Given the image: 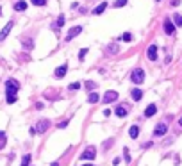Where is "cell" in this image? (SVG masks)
<instances>
[{"mask_svg":"<svg viewBox=\"0 0 182 166\" xmlns=\"http://www.w3.org/2000/svg\"><path fill=\"white\" fill-rule=\"evenodd\" d=\"M18 89H20V84L16 82L14 79H11V81H7V82H6V95H7V96L16 95V93H18Z\"/></svg>","mask_w":182,"mask_h":166,"instance_id":"cell-1","label":"cell"},{"mask_svg":"<svg viewBox=\"0 0 182 166\" xmlns=\"http://www.w3.org/2000/svg\"><path fill=\"white\" fill-rule=\"evenodd\" d=\"M131 81L134 84H143V81H145V72H143L141 68H134L131 73Z\"/></svg>","mask_w":182,"mask_h":166,"instance_id":"cell-2","label":"cell"},{"mask_svg":"<svg viewBox=\"0 0 182 166\" xmlns=\"http://www.w3.org/2000/svg\"><path fill=\"white\" fill-rule=\"evenodd\" d=\"M95 157H97V150H95V146H88V148L81 154L82 161H91V159H95Z\"/></svg>","mask_w":182,"mask_h":166,"instance_id":"cell-3","label":"cell"},{"mask_svg":"<svg viewBox=\"0 0 182 166\" xmlns=\"http://www.w3.org/2000/svg\"><path fill=\"white\" fill-rule=\"evenodd\" d=\"M168 132V125L166 123H157L155 125V129H154V138H161V136H164Z\"/></svg>","mask_w":182,"mask_h":166,"instance_id":"cell-4","label":"cell"},{"mask_svg":"<svg viewBox=\"0 0 182 166\" xmlns=\"http://www.w3.org/2000/svg\"><path fill=\"white\" fill-rule=\"evenodd\" d=\"M162 27H164V32H166L168 36L175 34V23H173V20L166 18V20H164V23H162Z\"/></svg>","mask_w":182,"mask_h":166,"instance_id":"cell-5","label":"cell"},{"mask_svg":"<svg viewBox=\"0 0 182 166\" xmlns=\"http://www.w3.org/2000/svg\"><path fill=\"white\" fill-rule=\"evenodd\" d=\"M129 109H131V107H129L127 104H121V105H118V107L114 109V114H116L118 118H123V116H127Z\"/></svg>","mask_w":182,"mask_h":166,"instance_id":"cell-6","label":"cell"},{"mask_svg":"<svg viewBox=\"0 0 182 166\" xmlns=\"http://www.w3.org/2000/svg\"><path fill=\"white\" fill-rule=\"evenodd\" d=\"M13 25H14V21H7V25L0 31V43L4 41L7 36H9V32H11V29H13Z\"/></svg>","mask_w":182,"mask_h":166,"instance_id":"cell-7","label":"cell"},{"mask_svg":"<svg viewBox=\"0 0 182 166\" xmlns=\"http://www.w3.org/2000/svg\"><path fill=\"white\" fill-rule=\"evenodd\" d=\"M81 32H82V27H81V25H77V27H71L70 31H68V36H66V41H71V40H73L75 36H79Z\"/></svg>","mask_w":182,"mask_h":166,"instance_id":"cell-8","label":"cell"},{"mask_svg":"<svg viewBox=\"0 0 182 166\" xmlns=\"http://www.w3.org/2000/svg\"><path fill=\"white\" fill-rule=\"evenodd\" d=\"M114 100H118V93H116V91H107L105 96L102 98L104 104H111V102H114Z\"/></svg>","mask_w":182,"mask_h":166,"instance_id":"cell-9","label":"cell"},{"mask_svg":"<svg viewBox=\"0 0 182 166\" xmlns=\"http://www.w3.org/2000/svg\"><path fill=\"white\" fill-rule=\"evenodd\" d=\"M146 57H148V61H155V59H157V45H150V47H148Z\"/></svg>","mask_w":182,"mask_h":166,"instance_id":"cell-10","label":"cell"},{"mask_svg":"<svg viewBox=\"0 0 182 166\" xmlns=\"http://www.w3.org/2000/svg\"><path fill=\"white\" fill-rule=\"evenodd\" d=\"M66 72H68V64H61L59 68H55V77H57V79H63V77L66 75Z\"/></svg>","mask_w":182,"mask_h":166,"instance_id":"cell-11","label":"cell"},{"mask_svg":"<svg viewBox=\"0 0 182 166\" xmlns=\"http://www.w3.org/2000/svg\"><path fill=\"white\" fill-rule=\"evenodd\" d=\"M48 127H50V122H48V120H40V122H38V127H36V130H38V132H45Z\"/></svg>","mask_w":182,"mask_h":166,"instance_id":"cell-12","label":"cell"},{"mask_svg":"<svg viewBox=\"0 0 182 166\" xmlns=\"http://www.w3.org/2000/svg\"><path fill=\"white\" fill-rule=\"evenodd\" d=\"M155 113H157V105H155V104H150L148 107H146V109H145V116H146V118L154 116Z\"/></svg>","mask_w":182,"mask_h":166,"instance_id":"cell-13","label":"cell"},{"mask_svg":"<svg viewBox=\"0 0 182 166\" xmlns=\"http://www.w3.org/2000/svg\"><path fill=\"white\" fill-rule=\"evenodd\" d=\"M131 95H132V100H136V102L143 98V91L139 89V88H134V89L131 91Z\"/></svg>","mask_w":182,"mask_h":166,"instance_id":"cell-14","label":"cell"},{"mask_svg":"<svg viewBox=\"0 0 182 166\" xmlns=\"http://www.w3.org/2000/svg\"><path fill=\"white\" fill-rule=\"evenodd\" d=\"M129 136H131L132 139H136V138L139 136V127H138V125H132L131 129H129Z\"/></svg>","mask_w":182,"mask_h":166,"instance_id":"cell-15","label":"cell"},{"mask_svg":"<svg viewBox=\"0 0 182 166\" xmlns=\"http://www.w3.org/2000/svg\"><path fill=\"white\" fill-rule=\"evenodd\" d=\"M25 9H27V2L25 0H18L14 4V11H25Z\"/></svg>","mask_w":182,"mask_h":166,"instance_id":"cell-16","label":"cell"},{"mask_svg":"<svg viewBox=\"0 0 182 166\" xmlns=\"http://www.w3.org/2000/svg\"><path fill=\"white\" fill-rule=\"evenodd\" d=\"M105 7H107V2H102L100 6H97V7L93 9V14H102V13L105 11Z\"/></svg>","mask_w":182,"mask_h":166,"instance_id":"cell-17","label":"cell"},{"mask_svg":"<svg viewBox=\"0 0 182 166\" xmlns=\"http://www.w3.org/2000/svg\"><path fill=\"white\" fill-rule=\"evenodd\" d=\"M98 100H100L98 93H95V91H93V93H89V96H88V102H89V104H97Z\"/></svg>","mask_w":182,"mask_h":166,"instance_id":"cell-18","label":"cell"},{"mask_svg":"<svg viewBox=\"0 0 182 166\" xmlns=\"http://www.w3.org/2000/svg\"><path fill=\"white\" fill-rule=\"evenodd\" d=\"M173 23H175V27H182V14H173Z\"/></svg>","mask_w":182,"mask_h":166,"instance_id":"cell-19","label":"cell"},{"mask_svg":"<svg viewBox=\"0 0 182 166\" xmlns=\"http://www.w3.org/2000/svg\"><path fill=\"white\" fill-rule=\"evenodd\" d=\"M30 164V154H25V156L21 157V164L20 166H29Z\"/></svg>","mask_w":182,"mask_h":166,"instance_id":"cell-20","label":"cell"},{"mask_svg":"<svg viewBox=\"0 0 182 166\" xmlns=\"http://www.w3.org/2000/svg\"><path fill=\"white\" fill-rule=\"evenodd\" d=\"M121 40H123V41H132V34L131 32H123V34H121Z\"/></svg>","mask_w":182,"mask_h":166,"instance_id":"cell-21","label":"cell"},{"mask_svg":"<svg viewBox=\"0 0 182 166\" xmlns=\"http://www.w3.org/2000/svg\"><path fill=\"white\" fill-rule=\"evenodd\" d=\"M127 2L129 0H116L114 2V7H123V6H127Z\"/></svg>","mask_w":182,"mask_h":166,"instance_id":"cell-22","label":"cell"},{"mask_svg":"<svg viewBox=\"0 0 182 166\" xmlns=\"http://www.w3.org/2000/svg\"><path fill=\"white\" fill-rule=\"evenodd\" d=\"M6 145V132H0V150Z\"/></svg>","mask_w":182,"mask_h":166,"instance_id":"cell-23","label":"cell"},{"mask_svg":"<svg viewBox=\"0 0 182 166\" xmlns=\"http://www.w3.org/2000/svg\"><path fill=\"white\" fill-rule=\"evenodd\" d=\"M79 88H81V82H73V84H70V86H68V89H71V91H77Z\"/></svg>","mask_w":182,"mask_h":166,"instance_id":"cell-24","label":"cell"},{"mask_svg":"<svg viewBox=\"0 0 182 166\" xmlns=\"http://www.w3.org/2000/svg\"><path fill=\"white\" fill-rule=\"evenodd\" d=\"M30 2H32L34 6H40V7H43V6L47 4V0H30Z\"/></svg>","mask_w":182,"mask_h":166,"instance_id":"cell-25","label":"cell"},{"mask_svg":"<svg viewBox=\"0 0 182 166\" xmlns=\"http://www.w3.org/2000/svg\"><path fill=\"white\" fill-rule=\"evenodd\" d=\"M64 25V14H59V18H57V29Z\"/></svg>","mask_w":182,"mask_h":166,"instance_id":"cell-26","label":"cell"},{"mask_svg":"<svg viewBox=\"0 0 182 166\" xmlns=\"http://www.w3.org/2000/svg\"><path fill=\"white\" fill-rule=\"evenodd\" d=\"M84 86H86L88 89H95V88H97V82H93V81H88V82L84 84Z\"/></svg>","mask_w":182,"mask_h":166,"instance_id":"cell-27","label":"cell"},{"mask_svg":"<svg viewBox=\"0 0 182 166\" xmlns=\"http://www.w3.org/2000/svg\"><path fill=\"white\" fill-rule=\"evenodd\" d=\"M109 54H118V45H111L109 47Z\"/></svg>","mask_w":182,"mask_h":166,"instance_id":"cell-28","label":"cell"},{"mask_svg":"<svg viewBox=\"0 0 182 166\" xmlns=\"http://www.w3.org/2000/svg\"><path fill=\"white\" fill-rule=\"evenodd\" d=\"M123 157H125V161H127V163H131V156H129V148H125V150H123Z\"/></svg>","mask_w":182,"mask_h":166,"instance_id":"cell-29","label":"cell"},{"mask_svg":"<svg viewBox=\"0 0 182 166\" xmlns=\"http://www.w3.org/2000/svg\"><path fill=\"white\" fill-rule=\"evenodd\" d=\"M86 54H88V48H82L81 52H79V59H81V61L86 57Z\"/></svg>","mask_w":182,"mask_h":166,"instance_id":"cell-30","label":"cell"},{"mask_svg":"<svg viewBox=\"0 0 182 166\" xmlns=\"http://www.w3.org/2000/svg\"><path fill=\"white\" fill-rule=\"evenodd\" d=\"M16 98H18L16 95H13V96H7V104H14V102H16Z\"/></svg>","mask_w":182,"mask_h":166,"instance_id":"cell-31","label":"cell"},{"mask_svg":"<svg viewBox=\"0 0 182 166\" xmlns=\"http://www.w3.org/2000/svg\"><path fill=\"white\" fill-rule=\"evenodd\" d=\"M23 45H25V48H32V41H30V40H27V41H23Z\"/></svg>","mask_w":182,"mask_h":166,"instance_id":"cell-32","label":"cell"},{"mask_svg":"<svg viewBox=\"0 0 182 166\" xmlns=\"http://www.w3.org/2000/svg\"><path fill=\"white\" fill-rule=\"evenodd\" d=\"M68 123H70L68 120H64V122H61V123H59V129H64V127H68Z\"/></svg>","mask_w":182,"mask_h":166,"instance_id":"cell-33","label":"cell"},{"mask_svg":"<svg viewBox=\"0 0 182 166\" xmlns=\"http://www.w3.org/2000/svg\"><path fill=\"white\" fill-rule=\"evenodd\" d=\"M172 4H173V6H179V4H180V0H172Z\"/></svg>","mask_w":182,"mask_h":166,"instance_id":"cell-34","label":"cell"},{"mask_svg":"<svg viewBox=\"0 0 182 166\" xmlns=\"http://www.w3.org/2000/svg\"><path fill=\"white\" fill-rule=\"evenodd\" d=\"M179 125H180V127H182V116H180V118H179Z\"/></svg>","mask_w":182,"mask_h":166,"instance_id":"cell-35","label":"cell"},{"mask_svg":"<svg viewBox=\"0 0 182 166\" xmlns=\"http://www.w3.org/2000/svg\"><path fill=\"white\" fill-rule=\"evenodd\" d=\"M50 166H59V163H52V164Z\"/></svg>","mask_w":182,"mask_h":166,"instance_id":"cell-36","label":"cell"},{"mask_svg":"<svg viewBox=\"0 0 182 166\" xmlns=\"http://www.w3.org/2000/svg\"><path fill=\"white\" fill-rule=\"evenodd\" d=\"M82 166H95V164H91V163H88V164H82Z\"/></svg>","mask_w":182,"mask_h":166,"instance_id":"cell-37","label":"cell"},{"mask_svg":"<svg viewBox=\"0 0 182 166\" xmlns=\"http://www.w3.org/2000/svg\"><path fill=\"white\" fill-rule=\"evenodd\" d=\"M155 2H161V0H155Z\"/></svg>","mask_w":182,"mask_h":166,"instance_id":"cell-38","label":"cell"},{"mask_svg":"<svg viewBox=\"0 0 182 166\" xmlns=\"http://www.w3.org/2000/svg\"><path fill=\"white\" fill-rule=\"evenodd\" d=\"M0 14H2V11H0Z\"/></svg>","mask_w":182,"mask_h":166,"instance_id":"cell-39","label":"cell"}]
</instances>
